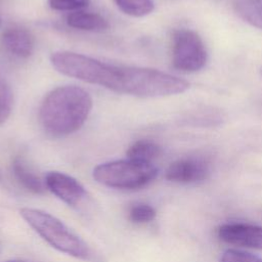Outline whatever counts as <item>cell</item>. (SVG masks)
<instances>
[{"label": "cell", "instance_id": "1", "mask_svg": "<svg viewBox=\"0 0 262 262\" xmlns=\"http://www.w3.org/2000/svg\"><path fill=\"white\" fill-rule=\"evenodd\" d=\"M50 61L62 75L136 97L170 96L189 88L186 80L159 70L118 66L71 51L54 52Z\"/></svg>", "mask_w": 262, "mask_h": 262}, {"label": "cell", "instance_id": "2", "mask_svg": "<svg viewBox=\"0 0 262 262\" xmlns=\"http://www.w3.org/2000/svg\"><path fill=\"white\" fill-rule=\"evenodd\" d=\"M92 108L89 93L75 85H64L51 90L39 110L43 130L53 137H63L79 130Z\"/></svg>", "mask_w": 262, "mask_h": 262}, {"label": "cell", "instance_id": "3", "mask_svg": "<svg viewBox=\"0 0 262 262\" xmlns=\"http://www.w3.org/2000/svg\"><path fill=\"white\" fill-rule=\"evenodd\" d=\"M19 214L46 243L57 251L87 262H104L98 253L55 216L35 208H23Z\"/></svg>", "mask_w": 262, "mask_h": 262}, {"label": "cell", "instance_id": "4", "mask_svg": "<svg viewBox=\"0 0 262 262\" xmlns=\"http://www.w3.org/2000/svg\"><path fill=\"white\" fill-rule=\"evenodd\" d=\"M158 175L152 163L119 160L100 164L93 170V178L100 184L119 189H137L151 182Z\"/></svg>", "mask_w": 262, "mask_h": 262}, {"label": "cell", "instance_id": "5", "mask_svg": "<svg viewBox=\"0 0 262 262\" xmlns=\"http://www.w3.org/2000/svg\"><path fill=\"white\" fill-rule=\"evenodd\" d=\"M208 59L204 41L200 35L190 29H179L172 36L173 68L184 73L202 70Z\"/></svg>", "mask_w": 262, "mask_h": 262}, {"label": "cell", "instance_id": "6", "mask_svg": "<svg viewBox=\"0 0 262 262\" xmlns=\"http://www.w3.org/2000/svg\"><path fill=\"white\" fill-rule=\"evenodd\" d=\"M209 174V161L203 157L190 156L171 163L166 170L165 177L176 183H192L206 179Z\"/></svg>", "mask_w": 262, "mask_h": 262}, {"label": "cell", "instance_id": "7", "mask_svg": "<svg viewBox=\"0 0 262 262\" xmlns=\"http://www.w3.org/2000/svg\"><path fill=\"white\" fill-rule=\"evenodd\" d=\"M44 183L54 195L71 206L80 203L86 194L84 186L76 178L61 172H48Z\"/></svg>", "mask_w": 262, "mask_h": 262}, {"label": "cell", "instance_id": "8", "mask_svg": "<svg viewBox=\"0 0 262 262\" xmlns=\"http://www.w3.org/2000/svg\"><path fill=\"white\" fill-rule=\"evenodd\" d=\"M221 241L239 247L262 250V227L244 223L224 224L218 229Z\"/></svg>", "mask_w": 262, "mask_h": 262}, {"label": "cell", "instance_id": "9", "mask_svg": "<svg viewBox=\"0 0 262 262\" xmlns=\"http://www.w3.org/2000/svg\"><path fill=\"white\" fill-rule=\"evenodd\" d=\"M1 44L8 53L19 58H28L34 52L35 39L26 28L11 27L2 33Z\"/></svg>", "mask_w": 262, "mask_h": 262}, {"label": "cell", "instance_id": "10", "mask_svg": "<svg viewBox=\"0 0 262 262\" xmlns=\"http://www.w3.org/2000/svg\"><path fill=\"white\" fill-rule=\"evenodd\" d=\"M67 24L74 29L90 32H100L108 27L106 19L98 13L77 10L70 13Z\"/></svg>", "mask_w": 262, "mask_h": 262}, {"label": "cell", "instance_id": "11", "mask_svg": "<svg viewBox=\"0 0 262 262\" xmlns=\"http://www.w3.org/2000/svg\"><path fill=\"white\" fill-rule=\"evenodd\" d=\"M12 171L16 180L29 191L42 194L45 191V183L32 172L21 158H15L12 162Z\"/></svg>", "mask_w": 262, "mask_h": 262}, {"label": "cell", "instance_id": "12", "mask_svg": "<svg viewBox=\"0 0 262 262\" xmlns=\"http://www.w3.org/2000/svg\"><path fill=\"white\" fill-rule=\"evenodd\" d=\"M233 8L244 21L262 30V0H234Z\"/></svg>", "mask_w": 262, "mask_h": 262}, {"label": "cell", "instance_id": "13", "mask_svg": "<svg viewBox=\"0 0 262 262\" xmlns=\"http://www.w3.org/2000/svg\"><path fill=\"white\" fill-rule=\"evenodd\" d=\"M127 158L142 163H152L160 155L161 147L154 141L141 139L135 141L127 149Z\"/></svg>", "mask_w": 262, "mask_h": 262}, {"label": "cell", "instance_id": "14", "mask_svg": "<svg viewBox=\"0 0 262 262\" xmlns=\"http://www.w3.org/2000/svg\"><path fill=\"white\" fill-rule=\"evenodd\" d=\"M118 8L124 13L134 16L141 17L149 14L155 4L152 0H114Z\"/></svg>", "mask_w": 262, "mask_h": 262}, {"label": "cell", "instance_id": "15", "mask_svg": "<svg viewBox=\"0 0 262 262\" xmlns=\"http://www.w3.org/2000/svg\"><path fill=\"white\" fill-rule=\"evenodd\" d=\"M13 104V95L11 88L0 73V125H2L9 117Z\"/></svg>", "mask_w": 262, "mask_h": 262}, {"label": "cell", "instance_id": "16", "mask_svg": "<svg viewBox=\"0 0 262 262\" xmlns=\"http://www.w3.org/2000/svg\"><path fill=\"white\" fill-rule=\"evenodd\" d=\"M156 210L147 204H135L129 210V218L134 223H146L155 219Z\"/></svg>", "mask_w": 262, "mask_h": 262}, {"label": "cell", "instance_id": "17", "mask_svg": "<svg viewBox=\"0 0 262 262\" xmlns=\"http://www.w3.org/2000/svg\"><path fill=\"white\" fill-rule=\"evenodd\" d=\"M220 262H262V257L241 250L229 249L223 253Z\"/></svg>", "mask_w": 262, "mask_h": 262}, {"label": "cell", "instance_id": "18", "mask_svg": "<svg viewBox=\"0 0 262 262\" xmlns=\"http://www.w3.org/2000/svg\"><path fill=\"white\" fill-rule=\"evenodd\" d=\"M49 6L58 11H77L88 6L89 0H48Z\"/></svg>", "mask_w": 262, "mask_h": 262}, {"label": "cell", "instance_id": "19", "mask_svg": "<svg viewBox=\"0 0 262 262\" xmlns=\"http://www.w3.org/2000/svg\"><path fill=\"white\" fill-rule=\"evenodd\" d=\"M7 262H26V261H21V260H12V261H7Z\"/></svg>", "mask_w": 262, "mask_h": 262}, {"label": "cell", "instance_id": "20", "mask_svg": "<svg viewBox=\"0 0 262 262\" xmlns=\"http://www.w3.org/2000/svg\"><path fill=\"white\" fill-rule=\"evenodd\" d=\"M1 26H2V19H1V16H0V28H1Z\"/></svg>", "mask_w": 262, "mask_h": 262}]
</instances>
